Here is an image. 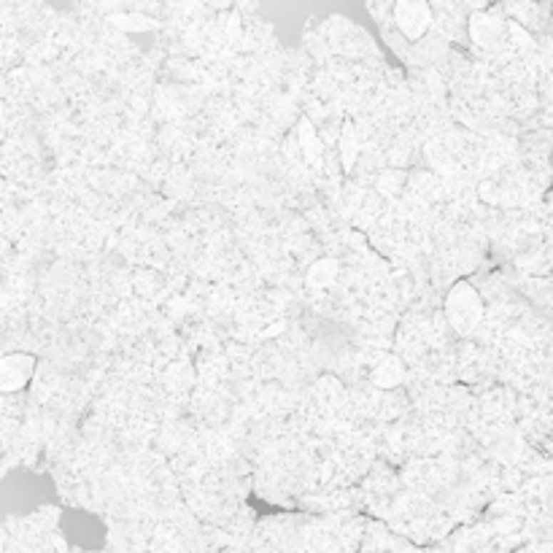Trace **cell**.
I'll list each match as a JSON object with an SVG mask.
<instances>
[{"instance_id": "obj_1", "label": "cell", "mask_w": 553, "mask_h": 553, "mask_svg": "<svg viewBox=\"0 0 553 553\" xmlns=\"http://www.w3.org/2000/svg\"><path fill=\"white\" fill-rule=\"evenodd\" d=\"M445 316L454 324L456 332L467 335V332L475 330V324L483 316V303H480L478 292L470 286L467 281L456 283L454 289L448 292V300H445Z\"/></svg>"}, {"instance_id": "obj_2", "label": "cell", "mask_w": 553, "mask_h": 553, "mask_svg": "<svg viewBox=\"0 0 553 553\" xmlns=\"http://www.w3.org/2000/svg\"><path fill=\"white\" fill-rule=\"evenodd\" d=\"M36 372V357L30 354H6L0 359V394L25 389Z\"/></svg>"}, {"instance_id": "obj_3", "label": "cell", "mask_w": 553, "mask_h": 553, "mask_svg": "<svg viewBox=\"0 0 553 553\" xmlns=\"http://www.w3.org/2000/svg\"><path fill=\"white\" fill-rule=\"evenodd\" d=\"M394 16H397V25L405 33L407 38H421L427 33V27L432 22V14L427 3H400L394 9Z\"/></svg>"}, {"instance_id": "obj_4", "label": "cell", "mask_w": 553, "mask_h": 553, "mask_svg": "<svg viewBox=\"0 0 553 553\" xmlns=\"http://www.w3.org/2000/svg\"><path fill=\"white\" fill-rule=\"evenodd\" d=\"M400 381H402V367L394 359H386L383 365H378V370H375V383L378 386L389 389V386H397Z\"/></svg>"}]
</instances>
